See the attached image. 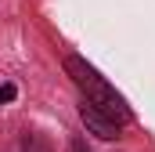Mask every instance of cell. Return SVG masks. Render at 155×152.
Instances as JSON below:
<instances>
[{
    "label": "cell",
    "mask_w": 155,
    "mask_h": 152,
    "mask_svg": "<svg viewBox=\"0 0 155 152\" xmlns=\"http://www.w3.org/2000/svg\"><path fill=\"white\" fill-rule=\"evenodd\" d=\"M69 152H90V145H87L83 138H72V141H69Z\"/></svg>",
    "instance_id": "5"
},
{
    "label": "cell",
    "mask_w": 155,
    "mask_h": 152,
    "mask_svg": "<svg viewBox=\"0 0 155 152\" xmlns=\"http://www.w3.org/2000/svg\"><path fill=\"white\" fill-rule=\"evenodd\" d=\"M15 152H51V141L43 134H22V141H18Z\"/></svg>",
    "instance_id": "3"
},
{
    "label": "cell",
    "mask_w": 155,
    "mask_h": 152,
    "mask_svg": "<svg viewBox=\"0 0 155 152\" xmlns=\"http://www.w3.org/2000/svg\"><path fill=\"white\" fill-rule=\"evenodd\" d=\"M65 73L72 76V83L79 87V94L90 102V105H97V109H105V112L112 116L116 123H130L134 112H130V105H126V98L119 94L116 87L105 80V76L97 73L87 58H79V54H69L65 58Z\"/></svg>",
    "instance_id": "1"
},
{
    "label": "cell",
    "mask_w": 155,
    "mask_h": 152,
    "mask_svg": "<svg viewBox=\"0 0 155 152\" xmlns=\"http://www.w3.org/2000/svg\"><path fill=\"white\" fill-rule=\"evenodd\" d=\"M18 98V87L15 83H0V105H7V102H15Z\"/></svg>",
    "instance_id": "4"
},
{
    "label": "cell",
    "mask_w": 155,
    "mask_h": 152,
    "mask_svg": "<svg viewBox=\"0 0 155 152\" xmlns=\"http://www.w3.org/2000/svg\"><path fill=\"white\" fill-rule=\"evenodd\" d=\"M79 119H83V127H87V134H94L97 141H116L119 134H123V123H116L112 116L105 112V109H97V105H90L87 98L79 102Z\"/></svg>",
    "instance_id": "2"
}]
</instances>
